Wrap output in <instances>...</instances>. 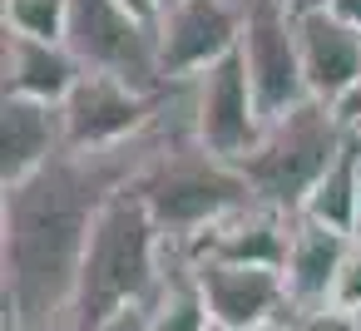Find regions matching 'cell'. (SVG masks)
Here are the masks:
<instances>
[{
    "label": "cell",
    "instance_id": "1",
    "mask_svg": "<svg viewBox=\"0 0 361 331\" xmlns=\"http://www.w3.org/2000/svg\"><path fill=\"white\" fill-rule=\"evenodd\" d=\"M149 129L114 149H65L35 178L0 188V301L6 326L75 321L85 252L104 203L134 178Z\"/></svg>",
    "mask_w": 361,
    "mask_h": 331
},
{
    "label": "cell",
    "instance_id": "2",
    "mask_svg": "<svg viewBox=\"0 0 361 331\" xmlns=\"http://www.w3.org/2000/svg\"><path fill=\"white\" fill-rule=\"evenodd\" d=\"M129 188L144 198L154 223L169 237H183V242H193L198 232H208L213 223H223L228 213L252 203L243 173L193 139L183 80L169 85V94H164V104L149 124V154L134 168Z\"/></svg>",
    "mask_w": 361,
    "mask_h": 331
},
{
    "label": "cell",
    "instance_id": "3",
    "mask_svg": "<svg viewBox=\"0 0 361 331\" xmlns=\"http://www.w3.org/2000/svg\"><path fill=\"white\" fill-rule=\"evenodd\" d=\"M159 267H164V227L154 223L144 198L124 183L94 223L80 292H75V326L94 331L114 311L144 306L159 287Z\"/></svg>",
    "mask_w": 361,
    "mask_h": 331
},
{
    "label": "cell",
    "instance_id": "4",
    "mask_svg": "<svg viewBox=\"0 0 361 331\" xmlns=\"http://www.w3.org/2000/svg\"><path fill=\"white\" fill-rule=\"evenodd\" d=\"M346 124L331 104L307 99L292 114L262 124V139L233 163L252 193V203H267L277 213H302V203L312 198V188L322 183V173L336 163L341 144H346Z\"/></svg>",
    "mask_w": 361,
    "mask_h": 331
},
{
    "label": "cell",
    "instance_id": "5",
    "mask_svg": "<svg viewBox=\"0 0 361 331\" xmlns=\"http://www.w3.org/2000/svg\"><path fill=\"white\" fill-rule=\"evenodd\" d=\"M65 45L85 70L119 75L149 94L169 89V80L159 70V30L134 20L129 11H119L114 0H70Z\"/></svg>",
    "mask_w": 361,
    "mask_h": 331
},
{
    "label": "cell",
    "instance_id": "6",
    "mask_svg": "<svg viewBox=\"0 0 361 331\" xmlns=\"http://www.w3.org/2000/svg\"><path fill=\"white\" fill-rule=\"evenodd\" d=\"M188 89V119H193V139L238 163L257 139H262V114H257V99H252V85H247V65L243 55H223L218 65H208L203 75L183 80Z\"/></svg>",
    "mask_w": 361,
    "mask_h": 331
},
{
    "label": "cell",
    "instance_id": "7",
    "mask_svg": "<svg viewBox=\"0 0 361 331\" xmlns=\"http://www.w3.org/2000/svg\"><path fill=\"white\" fill-rule=\"evenodd\" d=\"M238 55L247 65V85L257 99L262 124L292 114L297 104H307V75H302V55H297V30H292V6L287 0H267L262 11L247 15Z\"/></svg>",
    "mask_w": 361,
    "mask_h": 331
},
{
    "label": "cell",
    "instance_id": "8",
    "mask_svg": "<svg viewBox=\"0 0 361 331\" xmlns=\"http://www.w3.org/2000/svg\"><path fill=\"white\" fill-rule=\"evenodd\" d=\"M164 94H169V89L149 94V89H139V85H129V80H119V75L85 70L80 85H75V89L65 94V104H60L70 149H114V144L139 139V134L154 124Z\"/></svg>",
    "mask_w": 361,
    "mask_h": 331
},
{
    "label": "cell",
    "instance_id": "9",
    "mask_svg": "<svg viewBox=\"0 0 361 331\" xmlns=\"http://www.w3.org/2000/svg\"><path fill=\"white\" fill-rule=\"evenodd\" d=\"M243 11H233L228 0H173L164 6L159 20V70L164 80H193L223 55L238 50L243 40Z\"/></svg>",
    "mask_w": 361,
    "mask_h": 331
},
{
    "label": "cell",
    "instance_id": "10",
    "mask_svg": "<svg viewBox=\"0 0 361 331\" xmlns=\"http://www.w3.org/2000/svg\"><path fill=\"white\" fill-rule=\"evenodd\" d=\"M198 282L213 326L223 331H277L292 321V296L277 267H238V262L198 257Z\"/></svg>",
    "mask_w": 361,
    "mask_h": 331
},
{
    "label": "cell",
    "instance_id": "11",
    "mask_svg": "<svg viewBox=\"0 0 361 331\" xmlns=\"http://www.w3.org/2000/svg\"><path fill=\"white\" fill-rule=\"evenodd\" d=\"M297 55L307 75V94L322 104H341L361 85V35L341 25L326 6L322 11H292Z\"/></svg>",
    "mask_w": 361,
    "mask_h": 331
},
{
    "label": "cell",
    "instance_id": "12",
    "mask_svg": "<svg viewBox=\"0 0 361 331\" xmlns=\"http://www.w3.org/2000/svg\"><path fill=\"white\" fill-rule=\"evenodd\" d=\"M65 149H70V139H65L60 104L6 94V104H0V188H16V183L35 178Z\"/></svg>",
    "mask_w": 361,
    "mask_h": 331
},
{
    "label": "cell",
    "instance_id": "13",
    "mask_svg": "<svg viewBox=\"0 0 361 331\" xmlns=\"http://www.w3.org/2000/svg\"><path fill=\"white\" fill-rule=\"evenodd\" d=\"M287 227H292L287 213H277L267 203H243L238 213H228L223 223L198 232L188 247H193V257L238 262V267H277L282 272V262H287Z\"/></svg>",
    "mask_w": 361,
    "mask_h": 331
},
{
    "label": "cell",
    "instance_id": "14",
    "mask_svg": "<svg viewBox=\"0 0 361 331\" xmlns=\"http://www.w3.org/2000/svg\"><path fill=\"white\" fill-rule=\"evenodd\" d=\"M351 237L331 232L326 223H312L307 213H292L287 227V262H282V282L292 296V311H312V306H331V287L341 272Z\"/></svg>",
    "mask_w": 361,
    "mask_h": 331
},
{
    "label": "cell",
    "instance_id": "15",
    "mask_svg": "<svg viewBox=\"0 0 361 331\" xmlns=\"http://www.w3.org/2000/svg\"><path fill=\"white\" fill-rule=\"evenodd\" d=\"M0 70H6V94L40 99V104H65V94L85 75V65L70 55V45L30 40L16 30H6V40H0Z\"/></svg>",
    "mask_w": 361,
    "mask_h": 331
},
{
    "label": "cell",
    "instance_id": "16",
    "mask_svg": "<svg viewBox=\"0 0 361 331\" xmlns=\"http://www.w3.org/2000/svg\"><path fill=\"white\" fill-rule=\"evenodd\" d=\"M356 208H361V134L351 129L346 144H341V154H336V163L322 173V183H317L312 198L302 203V213H307L312 223H326L331 232H346V237H351Z\"/></svg>",
    "mask_w": 361,
    "mask_h": 331
},
{
    "label": "cell",
    "instance_id": "17",
    "mask_svg": "<svg viewBox=\"0 0 361 331\" xmlns=\"http://www.w3.org/2000/svg\"><path fill=\"white\" fill-rule=\"evenodd\" d=\"M0 25L16 30V35H30V40L65 45L70 0H6V6H0Z\"/></svg>",
    "mask_w": 361,
    "mask_h": 331
},
{
    "label": "cell",
    "instance_id": "18",
    "mask_svg": "<svg viewBox=\"0 0 361 331\" xmlns=\"http://www.w3.org/2000/svg\"><path fill=\"white\" fill-rule=\"evenodd\" d=\"M331 306L361 311V242H351L346 257H341V272H336V287H331Z\"/></svg>",
    "mask_w": 361,
    "mask_h": 331
},
{
    "label": "cell",
    "instance_id": "19",
    "mask_svg": "<svg viewBox=\"0 0 361 331\" xmlns=\"http://www.w3.org/2000/svg\"><path fill=\"white\" fill-rule=\"evenodd\" d=\"M292 331H361L356 311H341V306H312V311H292L287 321Z\"/></svg>",
    "mask_w": 361,
    "mask_h": 331
},
{
    "label": "cell",
    "instance_id": "20",
    "mask_svg": "<svg viewBox=\"0 0 361 331\" xmlns=\"http://www.w3.org/2000/svg\"><path fill=\"white\" fill-rule=\"evenodd\" d=\"M94 331H149V311H144V306H124V311H114L109 321H99Z\"/></svg>",
    "mask_w": 361,
    "mask_h": 331
},
{
    "label": "cell",
    "instance_id": "21",
    "mask_svg": "<svg viewBox=\"0 0 361 331\" xmlns=\"http://www.w3.org/2000/svg\"><path fill=\"white\" fill-rule=\"evenodd\" d=\"M119 11H129L134 20H144V25H154L159 30V20H164V0H114Z\"/></svg>",
    "mask_w": 361,
    "mask_h": 331
},
{
    "label": "cell",
    "instance_id": "22",
    "mask_svg": "<svg viewBox=\"0 0 361 331\" xmlns=\"http://www.w3.org/2000/svg\"><path fill=\"white\" fill-rule=\"evenodd\" d=\"M331 109L341 114V124H346V129H356V134H361V85H356L341 104H331Z\"/></svg>",
    "mask_w": 361,
    "mask_h": 331
},
{
    "label": "cell",
    "instance_id": "23",
    "mask_svg": "<svg viewBox=\"0 0 361 331\" xmlns=\"http://www.w3.org/2000/svg\"><path fill=\"white\" fill-rule=\"evenodd\" d=\"M341 25H351L356 35H361V0H331V6H326Z\"/></svg>",
    "mask_w": 361,
    "mask_h": 331
},
{
    "label": "cell",
    "instance_id": "24",
    "mask_svg": "<svg viewBox=\"0 0 361 331\" xmlns=\"http://www.w3.org/2000/svg\"><path fill=\"white\" fill-rule=\"evenodd\" d=\"M6 331H80L75 321H60V326H6Z\"/></svg>",
    "mask_w": 361,
    "mask_h": 331
},
{
    "label": "cell",
    "instance_id": "25",
    "mask_svg": "<svg viewBox=\"0 0 361 331\" xmlns=\"http://www.w3.org/2000/svg\"><path fill=\"white\" fill-rule=\"evenodd\" d=\"M322 6H331V0H297L292 11H322Z\"/></svg>",
    "mask_w": 361,
    "mask_h": 331
},
{
    "label": "cell",
    "instance_id": "26",
    "mask_svg": "<svg viewBox=\"0 0 361 331\" xmlns=\"http://www.w3.org/2000/svg\"><path fill=\"white\" fill-rule=\"evenodd\" d=\"M351 242H361V208H356V227H351Z\"/></svg>",
    "mask_w": 361,
    "mask_h": 331
},
{
    "label": "cell",
    "instance_id": "27",
    "mask_svg": "<svg viewBox=\"0 0 361 331\" xmlns=\"http://www.w3.org/2000/svg\"><path fill=\"white\" fill-rule=\"evenodd\" d=\"M277 331H292V326H277Z\"/></svg>",
    "mask_w": 361,
    "mask_h": 331
},
{
    "label": "cell",
    "instance_id": "28",
    "mask_svg": "<svg viewBox=\"0 0 361 331\" xmlns=\"http://www.w3.org/2000/svg\"><path fill=\"white\" fill-rule=\"evenodd\" d=\"M287 6H297V0H287Z\"/></svg>",
    "mask_w": 361,
    "mask_h": 331
},
{
    "label": "cell",
    "instance_id": "29",
    "mask_svg": "<svg viewBox=\"0 0 361 331\" xmlns=\"http://www.w3.org/2000/svg\"><path fill=\"white\" fill-rule=\"evenodd\" d=\"M356 321H361V311H356Z\"/></svg>",
    "mask_w": 361,
    "mask_h": 331
},
{
    "label": "cell",
    "instance_id": "30",
    "mask_svg": "<svg viewBox=\"0 0 361 331\" xmlns=\"http://www.w3.org/2000/svg\"><path fill=\"white\" fill-rule=\"evenodd\" d=\"M213 331H223V326H213Z\"/></svg>",
    "mask_w": 361,
    "mask_h": 331
}]
</instances>
